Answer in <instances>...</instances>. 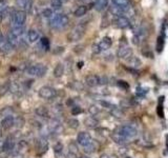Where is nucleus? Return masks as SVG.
Returning a JSON list of instances; mask_svg holds the SVG:
<instances>
[{"instance_id":"nucleus-26","label":"nucleus","mask_w":168,"mask_h":158,"mask_svg":"<svg viewBox=\"0 0 168 158\" xmlns=\"http://www.w3.org/2000/svg\"><path fill=\"white\" fill-rule=\"evenodd\" d=\"M96 150H97V145H96V142L91 141L89 145H85V147H83V151L85 152L86 154H91L93 153V152H96Z\"/></svg>"},{"instance_id":"nucleus-41","label":"nucleus","mask_w":168,"mask_h":158,"mask_svg":"<svg viewBox=\"0 0 168 158\" xmlns=\"http://www.w3.org/2000/svg\"><path fill=\"white\" fill-rule=\"evenodd\" d=\"M72 88H73L74 90H76V91H81V90H83V84H82L81 82H79V81H75L73 86H72Z\"/></svg>"},{"instance_id":"nucleus-33","label":"nucleus","mask_w":168,"mask_h":158,"mask_svg":"<svg viewBox=\"0 0 168 158\" xmlns=\"http://www.w3.org/2000/svg\"><path fill=\"white\" fill-rule=\"evenodd\" d=\"M40 43H41V47H43V50H45V51H48V50H50V40H48V39L46 38V37H43V38H41Z\"/></svg>"},{"instance_id":"nucleus-43","label":"nucleus","mask_w":168,"mask_h":158,"mask_svg":"<svg viewBox=\"0 0 168 158\" xmlns=\"http://www.w3.org/2000/svg\"><path fill=\"white\" fill-rule=\"evenodd\" d=\"M157 113L158 115L160 116V117H164V113H163V106H162V103L159 104V106L157 108Z\"/></svg>"},{"instance_id":"nucleus-23","label":"nucleus","mask_w":168,"mask_h":158,"mask_svg":"<svg viewBox=\"0 0 168 158\" xmlns=\"http://www.w3.org/2000/svg\"><path fill=\"white\" fill-rule=\"evenodd\" d=\"M110 115L112 116V117L120 119V118L124 117V112L122 111V109L118 108V106H115L114 109H111L110 110Z\"/></svg>"},{"instance_id":"nucleus-4","label":"nucleus","mask_w":168,"mask_h":158,"mask_svg":"<svg viewBox=\"0 0 168 158\" xmlns=\"http://www.w3.org/2000/svg\"><path fill=\"white\" fill-rule=\"evenodd\" d=\"M26 20V13L24 11H15L12 14V22L13 27H23Z\"/></svg>"},{"instance_id":"nucleus-13","label":"nucleus","mask_w":168,"mask_h":158,"mask_svg":"<svg viewBox=\"0 0 168 158\" xmlns=\"http://www.w3.org/2000/svg\"><path fill=\"white\" fill-rule=\"evenodd\" d=\"M14 50V47H12L11 43L7 41V39L3 38L2 40L0 41V53L1 54H9V52Z\"/></svg>"},{"instance_id":"nucleus-25","label":"nucleus","mask_w":168,"mask_h":158,"mask_svg":"<svg viewBox=\"0 0 168 158\" xmlns=\"http://www.w3.org/2000/svg\"><path fill=\"white\" fill-rule=\"evenodd\" d=\"M63 74H64V66L62 63H58L54 70V76L56 78H60V77L63 76Z\"/></svg>"},{"instance_id":"nucleus-49","label":"nucleus","mask_w":168,"mask_h":158,"mask_svg":"<svg viewBox=\"0 0 168 158\" xmlns=\"http://www.w3.org/2000/svg\"><path fill=\"white\" fill-rule=\"evenodd\" d=\"M78 66H79V68H82V66H83V62H79V63H78Z\"/></svg>"},{"instance_id":"nucleus-46","label":"nucleus","mask_w":168,"mask_h":158,"mask_svg":"<svg viewBox=\"0 0 168 158\" xmlns=\"http://www.w3.org/2000/svg\"><path fill=\"white\" fill-rule=\"evenodd\" d=\"M100 158H109V156L107 155V154H102V155L100 156Z\"/></svg>"},{"instance_id":"nucleus-37","label":"nucleus","mask_w":168,"mask_h":158,"mask_svg":"<svg viewBox=\"0 0 168 158\" xmlns=\"http://www.w3.org/2000/svg\"><path fill=\"white\" fill-rule=\"evenodd\" d=\"M68 150H69V153H73V154H76L77 155L78 153V148L77 145L74 143V142H72V143H69V145H68Z\"/></svg>"},{"instance_id":"nucleus-50","label":"nucleus","mask_w":168,"mask_h":158,"mask_svg":"<svg viewBox=\"0 0 168 158\" xmlns=\"http://www.w3.org/2000/svg\"><path fill=\"white\" fill-rule=\"evenodd\" d=\"M80 158H89V157H87V156H81Z\"/></svg>"},{"instance_id":"nucleus-19","label":"nucleus","mask_w":168,"mask_h":158,"mask_svg":"<svg viewBox=\"0 0 168 158\" xmlns=\"http://www.w3.org/2000/svg\"><path fill=\"white\" fill-rule=\"evenodd\" d=\"M111 44H112V41H111V39L109 37H104L99 42V47H100L101 51H107L111 47Z\"/></svg>"},{"instance_id":"nucleus-35","label":"nucleus","mask_w":168,"mask_h":158,"mask_svg":"<svg viewBox=\"0 0 168 158\" xmlns=\"http://www.w3.org/2000/svg\"><path fill=\"white\" fill-rule=\"evenodd\" d=\"M82 112H83L82 108H80V106H73V108H72V114H73L74 116L79 115V114H81Z\"/></svg>"},{"instance_id":"nucleus-17","label":"nucleus","mask_w":168,"mask_h":158,"mask_svg":"<svg viewBox=\"0 0 168 158\" xmlns=\"http://www.w3.org/2000/svg\"><path fill=\"white\" fill-rule=\"evenodd\" d=\"M9 14V7L5 0H0V22L5 18Z\"/></svg>"},{"instance_id":"nucleus-48","label":"nucleus","mask_w":168,"mask_h":158,"mask_svg":"<svg viewBox=\"0 0 168 158\" xmlns=\"http://www.w3.org/2000/svg\"><path fill=\"white\" fill-rule=\"evenodd\" d=\"M3 39V35H2V33H1V31H0V41L2 40Z\"/></svg>"},{"instance_id":"nucleus-21","label":"nucleus","mask_w":168,"mask_h":158,"mask_svg":"<svg viewBox=\"0 0 168 158\" xmlns=\"http://www.w3.org/2000/svg\"><path fill=\"white\" fill-rule=\"evenodd\" d=\"M39 33L36 31V30H30L28 33H27V39L31 43H34L36 41H38L39 39Z\"/></svg>"},{"instance_id":"nucleus-3","label":"nucleus","mask_w":168,"mask_h":158,"mask_svg":"<svg viewBox=\"0 0 168 158\" xmlns=\"http://www.w3.org/2000/svg\"><path fill=\"white\" fill-rule=\"evenodd\" d=\"M85 30L86 29H85V25L84 24H78L67 35L68 41L69 42H75V41L80 40L84 36V34H85Z\"/></svg>"},{"instance_id":"nucleus-40","label":"nucleus","mask_w":168,"mask_h":158,"mask_svg":"<svg viewBox=\"0 0 168 158\" xmlns=\"http://www.w3.org/2000/svg\"><path fill=\"white\" fill-rule=\"evenodd\" d=\"M146 93H147V91H146L145 89L141 88V86H138V88H137V95L140 96V97H144L146 95Z\"/></svg>"},{"instance_id":"nucleus-2","label":"nucleus","mask_w":168,"mask_h":158,"mask_svg":"<svg viewBox=\"0 0 168 158\" xmlns=\"http://www.w3.org/2000/svg\"><path fill=\"white\" fill-rule=\"evenodd\" d=\"M27 75H30V76H34V77H43L45 76L46 72H47V68L46 66L42 64V63H36L34 66H31L25 70Z\"/></svg>"},{"instance_id":"nucleus-14","label":"nucleus","mask_w":168,"mask_h":158,"mask_svg":"<svg viewBox=\"0 0 168 158\" xmlns=\"http://www.w3.org/2000/svg\"><path fill=\"white\" fill-rule=\"evenodd\" d=\"M15 141L12 137H7V139L3 141V145H2V151L3 152H12L15 150Z\"/></svg>"},{"instance_id":"nucleus-24","label":"nucleus","mask_w":168,"mask_h":158,"mask_svg":"<svg viewBox=\"0 0 168 158\" xmlns=\"http://www.w3.org/2000/svg\"><path fill=\"white\" fill-rule=\"evenodd\" d=\"M128 63H129V66H131L132 69H139L142 64L141 60L136 56H131V58L128 59Z\"/></svg>"},{"instance_id":"nucleus-28","label":"nucleus","mask_w":168,"mask_h":158,"mask_svg":"<svg viewBox=\"0 0 168 158\" xmlns=\"http://www.w3.org/2000/svg\"><path fill=\"white\" fill-rule=\"evenodd\" d=\"M14 113V110L12 106H7V108L2 109V110L0 111V116L2 118L7 117V116H9V115H13Z\"/></svg>"},{"instance_id":"nucleus-6","label":"nucleus","mask_w":168,"mask_h":158,"mask_svg":"<svg viewBox=\"0 0 168 158\" xmlns=\"http://www.w3.org/2000/svg\"><path fill=\"white\" fill-rule=\"evenodd\" d=\"M117 131L122 133L126 138H134V137H136L137 134H138L137 129L134 128V126H132L131 124H125V126H120L119 130H117Z\"/></svg>"},{"instance_id":"nucleus-30","label":"nucleus","mask_w":168,"mask_h":158,"mask_svg":"<svg viewBox=\"0 0 168 158\" xmlns=\"http://www.w3.org/2000/svg\"><path fill=\"white\" fill-rule=\"evenodd\" d=\"M50 7H52V10H60L62 7V1L61 0H50Z\"/></svg>"},{"instance_id":"nucleus-5","label":"nucleus","mask_w":168,"mask_h":158,"mask_svg":"<svg viewBox=\"0 0 168 158\" xmlns=\"http://www.w3.org/2000/svg\"><path fill=\"white\" fill-rule=\"evenodd\" d=\"M38 95L39 97L42 98V99H53V98L56 97V95H57V91L55 90L54 88L52 86H42V88L39 89L38 91Z\"/></svg>"},{"instance_id":"nucleus-52","label":"nucleus","mask_w":168,"mask_h":158,"mask_svg":"<svg viewBox=\"0 0 168 158\" xmlns=\"http://www.w3.org/2000/svg\"><path fill=\"white\" fill-rule=\"evenodd\" d=\"M61 1H62V2H63V1H66V0H61Z\"/></svg>"},{"instance_id":"nucleus-39","label":"nucleus","mask_w":168,"mask_h":158,"mask_svg":"<svg viewBox=\"0 0 168 158\" xmlns=\"http://www.w3.org/2000/svg\"><path fill=\"white\" fill-rule=\"evenodd\" d=\"M100 104L101 106H103V108H106V109H114L115 106H114L112 103H110V102H108V101H105V100H101L100 101Z\"/></svg>"},{"instance_id":"nucleus-10","label":"nucleus","mask_w":168,"mask_h":158,"mask_svg":"<svg viewBox=\"0 0 168 158\" xmlns=\"http://www.w3.org/2000/svg\"><path fill=\"white\" fill-rule=\"evenodd\" d=\"M111 138L116 143L120 145H125L128 142V138H126L122 133H120L119 131H115L114 133L111 134Z\"/></svg>"},{"instance_id":"nucleus-9","label":"nucleus","mask_w":168,"mask_h":158,"mask_svg":"<svg viewBox=\"0 0 168 158\" xmlns=\"http://www.w3.org/2000/svg\"><path fill=\"white\" fill-rule=\"evenodd\" d=\"M132 54V51H131V47L127 44H124V45H121L119 47L118 50V57L121 59H127L131 56Z\"/></svg>"},{"instance_id":"nucleus-7","label":"nucleus","mask_w":168,"mask_h":158,"mask_svg":"<svg viewBox=\"0 0 168 158\" xmlns=\"http://www.w3.org/2000/svg\"><path fill=\"white\" fill-rule=\"evenodd\" d=\"M48 149V141L46 137L41 136L38 140H37V151H38L39 155H43L46 153Z\"/></svg>"},{"instance_id":"nucleus-45","label":"nucleus","mask_w":168,"mask_h":158,"mask_svg":"<svg viewBox=\"0 0 168 158\" xmlns=\"http://www.w3.org/2000/svg\"><path fill=\"white\" fill-rule=\"evenodd\" d=\"M12 158H24V157H23V155L21 153H18V152H17V153H14L13 154Z\"/></svg>"},{"instance_id":"nucleus-11","label":"nucleus","mask_w":168,"mask_h":158,"mask_svg":"<svg viewBox=\"0 0 168 158\" xmlns=\"http://www.w3.org/2000/svg\"><path fill=\"white\" fill-rule=\"evenodd\" d=\"M115 23L118 27L120 29H127L130 27V21L127 17L125 16H117L115 19Z\"/></svg>"},{"instance_id":"nucleus-44","label":"nucleus","mask_w":168,"mask_h":158,"mask_svg":"<svg viewBox=\"0 0 168 158\" xmlns=\"http://www.w3.org/2000/svg\"><path fill=\"white\" fill-rule=\"evenodd\" d=\"M26 1H27V0H16V3H17V5H18V7L24 9L25 4H26Z\"/></svg>"},{"instance_id":"nucleus-15","label":"nucleus","mask_w":168,"mask_h":158,"mask_svg":"<svg viewBox=\"0 0 168 158\" xmlns=\"http://www.w3.org/2000/svg\"><path fill=\"white\" fill-rule=\"evenodd\" d=\"M85 83L91 88H95V86L100 84V78L97 75H88L85 78Z\"/></svg>"},{"instance_id":"nucleus-32","label":"nucleus","mask_w":168,"mask_h":158,"mask_svg":"<svg viewBox=\"0 0 168 158\" xmlns=\"http://www.w3.org/2000/svg\"><path fill=\"white\" fill-rule=\"evenodd\" d=\"M88 112L91 116H96V115H98V114L100 113L101 110H100V108H98L97 106H91L88 108Z\"/></svg>"},{"instance_id":"nucleus-27","label":"nucleus","mask_w":168,"mask_h":158,"mask_svg":"<svg viewBox=\"0 0 168 158\" xmlns=\"http://www.w3.org/2000/svg\"><path fill=\"white\" fill-rule=\"evenodd\" d=\"M86 12H87V7H85V5H80V7H78L77 9H76V11L74 12V15H75L76 17H82V16H84L86 14Z\"/></svg>"},{"instance_id":"nucleus-38","label":"nucleus","mask_w":168,"mask_h":158,"mask_svg":"<svg viewBox=\"0 0 168 158\" xmlns=\"http://www.w3.org/2000/svg\"><path fill=\"white\" fill-rule=\"evenodd\" d=\"M117 84H118V86H120L121 89H123V90H128V89H129V84L126 81H123V80H119V81L117 82Z\"/></svg>"},{"instance_id":"nucleus-22","label":"nucleus","mask_w":168,"mask_h":158,"mask_svg":"<svg viewBox=\"0 0 168 158\" xmlns=\"http://www.w3.org/2000/svg\"><path fill=\"white\" fill-rule=\"evenodd\" d=\"M11 33L15 37H17L20 41H22L21 40V37H22L23 33H24V29H23V27H13Z\"/></svg>"},{"instance_id":"nucleus-53","label":"nucleus","mask_w":168,"mask_h":158,"mask_svg":"<svg viewBox=\"0 0 168 158\" xmlns=\"http://www.w3.org/2000/svg\"><path fill=\"white\" fill-rule=\"evenodd\" d=\"M167 147H168V145H167Z\"/></svg>"},{"instance_id":"nucleus-36","label":"nucleus","mask_w":168,"mask_h":158,"mask_svg":"<svg viewBox=\"0 0 168 158\" xmlns=\"http://www.w3.org/2000/svg\"><path fill=\"white\" fill-rule=\"evenodd\" d=\"M42 15L46 18H50L53 15H54V12H53L52 9H44L43 12H42Z\"/></svg>"},{"instance_id":"nucleus-31","label":"nucleus","mask_w":168,"mask_h":158,"mask_svg":"<svg viewBox=\"0 0 168 158\" xmlns=\"http://www.w3.org/2000/svg\"><path fill=\"white\" fill-rule=\"evenodd\" d=\"M164 47V37L163 36H159L157 40V52L161 53L162 50Z\"/></svg>"},{"instance_id":"nucleus-1","label":"nucleus","mask_w":168,"mask_h":158,"mask_svg":"<svg viewBox=\"0 0 168 158\" xmlns=\"http://www.w3.org/2000/svg\"><path fill=\"white\" fill-rule=\"evenodd\" d=\"M50 19V27L54 30H57V31L63 30L64 27H67L68 21H69L68 17L66 15H64V14H54Z\"/></svg>"},{"instance_id":"nucleus-47","label":"nucleus","mask_w":168,"mask_h":158,"mask_svg":"<svg viewBox=\"0 0 168 158\" xmlns=\"http://www.w3.org/2000/svg\"><path fill=\"white\" fill-rule=\"evenodd\" d=\"M80 1H82V2H84V3H88V2H91L93 0H80Z\"/></svg>"},{"instance_id":"nucleus-16","label":"nucleus","mask_w":168,"mask_h":158,"mask_svg":"<svg viewBox=\"0 0 168 158\" xmlns=\"http://www.w3.org/2000/svg\"><path fill=\"white\" fill-rule=\"evenodd\" d=\"M84 124L88 129H97L99 126V120L96 119L93 116H89V117L84 119Z\"/></svg>"},{"instance_id":"nucleus-18","label":"nucleus","mask_w":168,"mask_h":158,"mask_svg":"<svg viewBox=\"0 0 168 158\" xmlns=\"http://www.w3.org/2000/svg\"><path fill=\"white\" fill-rule=\"evenodd\" d=\"M35 113L41 118H45V119L50 118V111L46 106H39L35 110Z\"/></svg>"},{"instance_id":"nucleus-29","label":"nucleus","mask_w":168,"mask_h":158,"mask_svg":"<svg viewBox=\"0 0 168 158\" xmlns=\"http://www.w3.org/2000/svg\"><path fill=\"white\" fill-rule=\"evenodd\" d=\"M67 126L71 128V129H78L80 126L79 120H77L76 118H71V119L67 120Z\"/></svg>"},{"instance_id":"nucleus-8","label":"nucleus","mask_w":168,"mask_h":158,"mask_svg":"<svg viewBox=\"0 0 168 158\" xmlns=\"http://www.w3.org/2000/svg\"><path fill=\"white\" fill-rule=\"evenodd\" d=\"M93 141V138L86 132H80L77 136V142L79 143L81 147H85V145H89Z\"/></svg>"},{"instance_id":"nucleus-34","label":"nucleus","mask_w":168,"mask_h":158,"mask_svg":"<svg viewBox=\"0 0 168 158\" xmlns=\"http://www.w3.org/2000/svg\"><path fill=\"white\" fill-rule=\"evenodd\" d=\"M23 124H24V119H23L21 116H19V117H17V118H15V126H17V128H22L23 126Z\"/></svg>"},{"instance_id":"nucleus-42","label":"nucleus","mask_w":168,"mask_h":158,"mask_svg":"<svg viewBox=\"0 0 168 158\" xmlns=\"http://www.w3.org/2000/svg\"><path fill=\"white\" fill-rule=\"evenodd\" d=\"M102 52L100 49V47H99V43H95V44L93 45V54H100V53Z\"/></svg>"},{"instance_id":"nucleus-12","label":"nucleus","mask_w":168,"mask_h":158,"mask_svg":"<svg viewBox=\"0 0 168 158\" xmlns=\"http://www.w3.org/2000/svg\"><path fill=\"white\" fill-rule=\"evenodd\" d=\"M0 126H2L3 130H9L15 126V117L13 115L7 116V117L2 118L0 121Z\"/></svg>"},{"instance_id":"nucleus-51","label":"nucleus","mask_w":168,"mask_h":158,"mask_svg":"<svg viewBox=\"0 0 168 158\" xmlns=\"http://www.w3.org/2000/svg\"><path fill=\"white\" fill-rule=\"evenodd\" d=\"M1 136H2V133H1V131H0V140H1Z\"/></svg>"},{"instance_id":"nucleus-20","label":"nucleus","mask_w":168,"mask_h":158,"mask_svg":"<svg viewBox=\"0 0 168 158\" xmlns=\"http://www.w3.org/2000/svg\"><path fill=\"white\" fill-rule=\"evenodd\" d=\"M95 9L97 10L98 12H102L104 11L105 9L108 5V0H95Z\"/></svg>"}]
</instances>
